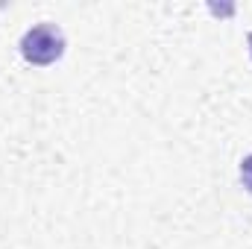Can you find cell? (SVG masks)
I'll use <instances>...</instances> for the list:
<instances>
[{
	"label": "cell",
	"instance_id": "cell-1",
	"mask_svg": "<svg viewBox=\"0 0 252 249\" xmlns=\"http://www.w3.org/2000/svg\"><path fill=\"white\" fill-rule=\"evenodd\" d=\"M62 50H64V38L53 24H38V27H32V30L24 35V41H21V53L27 56V62H32V64L56 62V59L62 56Z\"/></svg>",
	"mask_w": 252,
	"mask_h": 249
},
{
	"label": "cell",
	"instance_id": "cell-2",
	"mask_svg": "<svg viewBox=\"0 0 252 249\" xmlns=\"http://www.w3.org/2000/svg\"><path fill=\"white\" fill-rule=\"evenodd\" d=\"M241 182L247 185V190H252V156L241 161Z\"/></svg>",
	"mask_w": 252,
	"mask_h": 249
},
{
	"label": "cell",
	"instance_id": "cell-3",
	"mask_svg": "<svg viewBox=\"0 0 252 249\" xmlns=\"http://www.w3.org/2000/svg\"><path fill=\"white\" fill-rule=\"evenodd\" d=\"M250 50H252V35H250Z\"/></svg>",
	"mask_w": 252,
	"mask_h": 249
}]
</instances>
